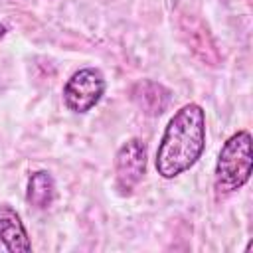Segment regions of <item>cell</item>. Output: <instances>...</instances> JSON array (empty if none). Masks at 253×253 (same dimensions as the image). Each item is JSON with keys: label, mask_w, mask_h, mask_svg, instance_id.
<instances>
[{"label": "cell", "mask_w": 253, "mask_h": 253, "mask_svg": "<svg viewBox=\"0 0 253 253\" xmlns=\"http://www.w3.org/2000/svg\"><path fill=\"white\" fill-rule=\"evenodd\" d=\"M206 148V111L198 103L182 105L168 121L156 148L154 166L164 180L190 170Z\"/></svg>", "instance_id": "obj_1"}, {"label": "cell", "mask_w": 253, "mask_h": 253, "mask_svg": "<svg viewBox=\"0 0 253 253\" xmlns=\"http://www.w3.org/2000/svg\"><path fill=\"white\" fill-rule=\"evenodd\" d=\"M251 132L237 130L221 146L213 172V188L217 196H227L243 188L253 170Z\"/></svg>", "instance_id": "obj_2"}, {"label": "cell", "mask_w": 253, "mask_h": 253, "mask_svg": "<svg viewBox=\"0 0 253 253\" xmlns=\"http://www.w3.org/2000/svg\"><path fill=\"white\" fill-rule=\"evenodd\" d=\"M105 77L95 67L77 69L63 85V103L69 111L83 115L89 113L105 95Z\"/></svg>", "instance_id": "obj_3"}, {"label": "cell", "mask_w": 253, "mask_h": 253, "mask_svg": "<svg viewBox=\"0 0 253 253\" xmlns=\"http://www.w3.org/2000/svg\"><path fill=\"white\" fill-rule=\"evenodd\" d=\"M146 144L140 138H128L115 154V188L128 196L146 174Z\"/></svg>", "instance_id": "obj_4"}, {"label": "cell", "mask_w": 253, "mask_h": 253, "mask_svg": "<svg viewBox=\"0 0 253 253\" xmlns=\"http://www.w3.org/2000/svg\"><path fill=\"white\" fill-rule=\"evenodd\" d=\"M178 28L180 36L184 38L188 49L206 65L215 67L221 59L219 49L215 45V40L210 32V28L194 14H182L178 18Z\"/></svg>", "instance_id": "obj_5"}, {"label": "cell", "mask_w": 253, "mask_h": 253, "mask_svg": "<svg viewBox=\"0 0 253 253\" xmlns=\"http://www.w3.org/2000/svg\"><path fill=\"white\" fill-rule=\"evenodd\" d=\"M172 93L154 79H140L130 87V101L146 117H160L170 105Z\"/></svg>", "instance_id": "obj_6"}, {"label": "cell", "mask_w": 253, "mask_h": 253, "mask_svg": "<svg viewBox=\"0 0 253 253\" xmlns=\"http://www.w3.org/2000/svg\"><path fill=\"white\" fill-rule=\"evenodd\" d=\"M0 241L10 253H30L32 241L20 213L10 204H0Z\"/></svg>", "instance_id": "obj_7"}, {"label": "cell", "mask_w": 253, "mask_h": 253, "mask_svg": "<svg viewBox=\"0 0 253 253\" xmlns=\"http://www.w3.org/2000/svg\"><path fill=\"white\" fill-rule=\"evenodd\" d=\"M26 200L36 210H47L55 200V180L47 170H38L28 178Z\"/></svg>", "instance_id": "obj_8"}, {"label": "cell", "mask_w": 253, "mask_h": 253, "mask_svg": "<svg viewBox=\"0 0 253 253\" xmlns=\"http://www.w3.org/2000/svg\"><path fill=\"white\" fill-rule=\"evenodd\" d=\"M6 32H8V30H6V26H4V24H0V40L6 36Z\"/></svg>", "instance_id": "obj_9"}]
</instances>
